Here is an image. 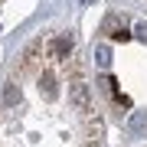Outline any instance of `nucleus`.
Here are the masks:
<instances>
[{
  "label": "nucleus",
  "instance_id": "obj_1",
  "mask_svg": "<svg viewBox=\"0 0 147 147\" xmlns=\"http://www.w3.org/2000/svg\"><path fill=\"white\" fill-rule=\"evenodd\" d=\"M69 101H72V108L82 111V115H88V111H92V88L79 79V72H75V79L69 82Z\"/></svg>",
  "mask_w": 147,
  "mask_h": 147
},
{
  "label": "nucleus",
  "instance_id": "obj_2",
  "mask_svg": "<svg viewBox=\"0 0 147 147\" xmlns=\"http://www.w3.org/2000/svg\"><path fill=\"white\" fill-rule=\"evenodd\" d=\"M72 46H75L72 33H62V36H56L53 42H49V56L53 59H65L69 53H72Z\"/></svg>",
  "mask_w": 147,
  "mask_h": 147
},
{
  "label": "nucleus",
  "instance_id": "obj_3",
  "mask_svg": "<svg viewBox=\"0 0 147 147\" xmlns=\"http://www.w3.org/2000/svg\"><path fill=\"white\" fill-rule=\"evenodd\" d=\"M39 92H42V98H46V101H56V79H53V75H49V72H42L39 75Z\"/></svg>",
  "mask_w": 147,
  "mask_h": 147
},
{
  "label": "nucleus",
  "instance_id": "obj_4",
  "mask_svg": "<svg viewBox=\"0 0 147 147\" xmlns=\"http://www.w3.org/2000/svg\"><path fill=\"white\" fill-rule=\"evenodd\" d=\"M127 131H131V134H144L147 131V111H131V118H127Z\"/></svg>",
  "mask_w": 147,
  "mask_h": 147
},
{
  "label": "nucleus",
  "instance_id": "obj_5",
  "mask_svg": "<svg viewBox=\"0 0 147 147\" xmlns=\"http://www.w3.org/2000/svg\"><path fill=\"white\" fill-rule=\"evenodd\" d=\"M20 101V85L16 82H7L3 85V105H16Z\"/></svg>",
  "mask_w": 147,
  "mask_h": 147
},
{
  "label": "nucleus",
  "instance_id": "obj_6",
  "mask_svg": "<svg viewBox=\"0 0 147 147\" xmlns=\"http://www.w3.org/2000/svg\"><path fill=\"white\" fill-rule=\"evenodd\" d=\"M95 62H98L101 69H108L111 65V49L108 46H95Z\"/></svg>",
  "mask_w": 147,
  "mask_h": 147
},
{
  "label": "nucleus",
  "instance_id": "obj_7",
  "mask_svg": "<svg viewBox=\"0 0 147 147\" xmlns=\"http://www.w3.org/2000/svg\"><path fill=\"white\" fill-rule=\"evenodd\" d=\"M134 36L147 42V20H144V23H137V26H134Z\"/></svg>",
  "mask_w": 147,
  "mask_h": 147
}]
</instances>
